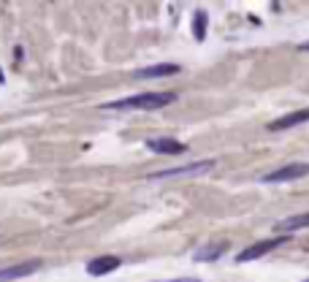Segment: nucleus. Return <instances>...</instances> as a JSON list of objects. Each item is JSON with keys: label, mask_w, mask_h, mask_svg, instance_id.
Masks as SVG:
<instances>
[{"label": "nucleus", "mask_w": 309, "mask_h": 282, "mask_svg": "<svg viewBox=\"0 0 309 282\" xmlns=\"http://www.w3.org/2000/svg\"><path fill=\"white\" fill-rule=\"evenodd\" d=\"M41 269V261H27V263H17L9 266V269H0V282H11V279H22L27 274H33Z\"/></svg>", "instance_id": "obj_5"}, {"label": "nucleus", "mask_w": 309, "mask_h": 282, "mask_svg": "<svg viewBox=\"0 0 309 282\" xmlns=\"http://www.w3.org/2000/svg\"><path fill=\"white\" fill-rule=\"evenodd\" d=\"M195 36L198 38L206 36V11H198L195 14Z\"/></svg>", "instance_id": "obj_12"}, {"label": "nucleus", "mask_w": 309, "mask_h": 282, "mask_svg": "<svg viewBox=\"0 0 309 282\" xmlns=\"http://www.w3.org/2000/svg\"><path fill=\"white\" fill-rule=\"evenodd\" d=\"M120 269V258L117 255H100V258H92L90 263H87V271L95 274V277H103V274Z\"/></svg>", "instance_id": "obj_6"}, {"label": "nucleus", "mask_w": 309, "mask_h": 282, "mask_svg": "<svg viewBox=\"0 0 309 282\" xmlns=\"http://www.w3.org/2000/svg\"><path fill=\"white\" fill-rule=\"evenodd\" d=\"M165 282H198V279H193V277H179V279H165Z\"/></svg>", "instance_id": "obj_13"}, {"label": "nucleus", "mask_w": 309, "mask_h": 282, "mask_svg": "<svg viewBox=\"0 0 309 282\" xmlns=\"http://www.w3.org/2000/svg\"><path fill=\"white\" fill-rule=\"evenodd\" d=\"M225 253V244H215V247H206V253H195V261H215V258H220Z\"/></svg>", "instance_id": "obj_11"}, {"label": "nucleus", "mask_w": 309, "mask_h": 282, "mask_svg": "<svg viewBox=\"0 0 309 282\" xmlns=\"http://www.w3.org/2000/svg\"><path fill=\"white\" fill-rule=\"evenodd\" d=\"M177 100V92L165 90V92H141V95H130L122 100H114V103H103L106 112H155V109H163Z\"/></svg>", "instance_id": "obj_1"}, {"label": "nucleus", "mask_w": 309, "mask_h": 282, "mask_svg": "<svg viewBox=\"0 0 309 282\" xmlns=\"http://www.w3.org/2000/svg\"><path fill=\"white\" fill-rule=\"evenodd\" d=\"M215 168V160H201V163H190V166H179V168H165L152 174V179H174V177H193V174H203V171Z\"/></svg>", "instance_id": "obj_3"}, {"label": "nucleus", "mask_w": 309, "mask_h": 282, "mask_svg": "<svg viewBox=\"0 0 309 282\" xmlns=\"http://www.w3.org/2000/svg\"><path fill=\"white\" fill-rule=\"evenodd\" d=\"M309 174V163H288V166H280L277 171L263 177L266 185H277V182H293V179H301Z\"/></svg>", "instance_id": "obj_2"}, {"label": "nucleus", "mask_w": 309, "mask_h": 282, "mask_svg": "<svg viewBox=\"0 0 309 282\" xmlns=\"http://www.w3.org/2000/svg\"><path fill=\"white\" fill-rule=\"evenodd\" d=\"M147 147L157 155H179V152L187 150V147L177 138H152V141H147Z\"/></svg>", "instance_id": "obj_8"}, {"label": "nucleus", "mask_w": 309, "mask_h": 282, "mask_svg": "<svg viewBox=\"0 0 309 282\" xmlns=\"http://www.w3.org/2000/svg\"><path fill=\"white\" fill-rule=\"evenodd\" d=\"M301 122H309V109H301V112H293V114H285L282 120H277L268 125V130H285V128H296Z\"/></svg>", "instance_id": "obj_9"}, {"label": "nucleus", "mask_w": 309, "mask_h": 282, "mask_svg": "<svg viewBox=\"0 0 309 282\" xmlns=\"http://www.w3.org/2000/svg\"><path fill=\"white\" fill-rule=\"evenodd\" d=\"M304 282H309V279H304Z\"/></svg>", "instance_id": "obj_15"}, {"label": "nucleus", "mask_w": 309, "mask_h": 282, "mask_svg": "<svg viewBox=\"0 0 309 282\" xmlns=\"http://www.w3.org/2000/svg\"><path fill=\"white\" fill-rule=\"evenodd\" d=\"M298 49H301V52H309V41H306V44H301Z\"/></svg>", "instance_id": "obj_14"}, {"label": "nucleus", "mask_w": 309, "mask_h": 282, "mask_svg": "<svg viewBox=\"0 0 309 282\" xmlns=\"http://www.w3.org/2000/svg\"><path fill=\"white\" fill-rule=\"evenodd\" d=\"M285 241H288V236H274V239L258 241V244H252V247H247V250H244V253H239V255H236V261H239V263L255 261V258L266 255V253H271V250H277V247H282Z\"/></svg>", "instance_id": "obj_4"}, {"label": "nucleus", "mask_w": 309, "mask_h": 282, "mask_svg": "<svg viewBox=\"0 0 309 282\" xmlns=\"http://www.w3.org/2000/svg\"><path fill=\"white\" fill-rule=\"evenodd\" d=\"M179 74V65L177 62H160V65H149V68H141L136 70V79H157V76H174Z\"/></svg>", "instance_id": "obj_7"}, {"label": "nucleus", "mask_w": 309, "mask_h": 282, "mask_svg": "<svg viewBox=\"0 0 309 282\" xmlns=\"http://www.w3.org/2000/svg\"><path fill=\"white\" fill-rule=\"evenodd\" d=\"M301 228H309V211H304V215H293V217H288V220H280L274 225V231H280V233H290V231H301Z\"/></svg>", "instance_id": "obj_10"}]
</instances>
